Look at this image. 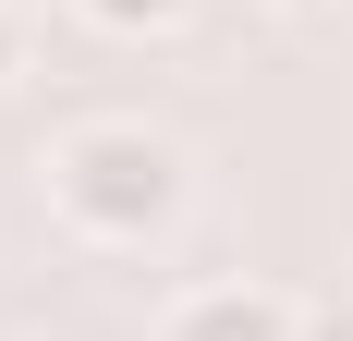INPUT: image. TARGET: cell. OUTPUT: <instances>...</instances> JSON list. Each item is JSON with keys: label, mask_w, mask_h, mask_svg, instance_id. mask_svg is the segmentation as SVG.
<instances>
[{"label": "cell", "mask_w": 353, "mask_h": 341, "mask_svg": "<svg viewBox=\"0 0 353 341\" xmlns=\"http://www.w3.org/2000/svg\"><path fill=\"white\" fill-rule=\"evenodd\" d=\"M0 61H12V12H0Z\"/></svg>", "instance_id": "obj_5"}, {"label": "cell", "mask_w": 353, "mask_h": 341, "mask_svg": "<svg viewBox=\"0 0 353 341\" xmlns=\"http://www.w3.org/2000/svg\"><path fill=\"white\" fill-rule=\"evenodd\" d=\"M85 25H110V37H159V25H183V0H85Z\"/></svg>", "instance_id": "obj_3"}, {"label": "cell", "mask_w": 353, "mask_h": 341, "mask_svg": "<svg viewBox=\"0 0 353 341\" xmlns=\"http://www.w3.org/2000/svg\"><path fill=\"white\" fill-rule=\"evenodd\" d=\"M159 341H305V317L281 305V293H244V280H208V293H183L171 329Z\"/></svg>", "instance_id": "obj_2"}, {"label": "cell", "mask_w": 353, "mask_h": 341, "mask_svg": "<svg viewBox=\"0 0 353 341\" xmlns=\"http://www.w3.org/2000/svg\"><path fill=\"white\" fill-rule=\"evenodd\" d=\"M281 12H329V0H281Z\"/></svg>", "instance_id": "obj_6"}, {"label": "cell", "mask_w": 353, "mask_h": 341, "mask_svg": "<svg viewBox=\"0 0 353 341\" xmlns=\"http://www.w3.org/2000/svg\"><path fill=\"white\" fill-rule=\"evenodd\" d=\"M49 195L85 244H146L183 207V146L146 135V122H85V135L49 146Z\"/></svg>", "instance_id": "obj_1"}, {"label": "cell", "mask_w": 353, "mask_h": 341, "mask_svg": "<svg viewBox=\"0 0 353 341\" xmlns=\"http://www.w3.org/2000/svg\"><path fill=\"white\" fill-rule=\"evenodd\" d=\"M305 341H353V305H329V317H305Z\"/></svg>", "instance_id": "obj_4"}]
</instances>
